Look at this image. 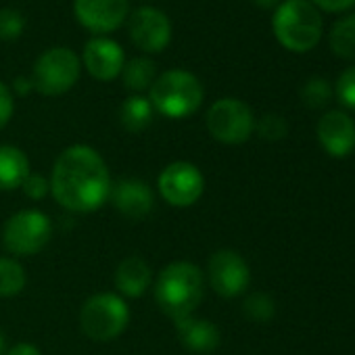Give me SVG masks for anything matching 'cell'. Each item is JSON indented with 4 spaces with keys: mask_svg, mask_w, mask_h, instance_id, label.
Segmentation results:
<instances>
[{
    "mask_svg": "<svg viewBox=\"0 0 355 355\" xmlns=\"http://www.w3.org/2000/svg\"><path fill=\"white\" fill-rule=\"evenodd\" d=\"M111 173L103 155L88 144L65 148L53 167L51 193L55 201L73 214L101 209L111 193Z\"/></svg>",
    "mask_w": 355,
    "mask_h": 355,
    "instance_id": "1",
    "label": "cell"
},
{
    "mask_svg": "<svg viewBox=\"0 0 355 355\" xmlns=\"http://www.w3.org/2000/svg\"><path fill=\"white\" fill-rule=\"evenodd\" d=\"M153 291L161 311L175 322L197 311L205 297V278L193 261H173L159 272Z\"/></svg>",
    "mask_w": 355,
    "mask_h": 355,
    "instance_id": "2",
    "label": "cell"
},
{
    "mask_svg": "<svg viewBox=\"0 0 355 355\" xmlns=\"http://www.w3.org/2000/svg\"><path fill=\"white\" fill-rule=\"evenodd\" d=\"M205 90L201 80L187 69H169L155 78L148 101L157 113L169 119H184L199 111Z\"/></svg>",
    "mask_w": 355,
    "mask_h": 355,
    "instance_id": "3",
    "label": "cell"
},
{
    "mask_svg": "<svg viewBox=\"0 0 355 355\" xmlns=\"http://www.w3.org/2000/svg\"><path fill=\"white\" fill-rule=\"evenodd\" d=\"M276 40L291 53H307L322 38V17L309 0H284L274 11Z\"/></svg>",
    "mask_w": 355,
    "mask_h": 355,
    "instance_id": "4",
    "label": "cell"
},
{
    "mask_svg": "<svg viewBox=\"0 0 355 355\" xmlns=\"http://www.w3.org/2000/svg\"><path fill=\"white\" fill-rule=\"evenodd\" d=\"M130 324V307L117 293H96L80 309L82 332L96 343H109L123 334Z\"/></svg>",
    "mask_w": 355,
    "mask_h": 355,
    "instance_id": "5",
    "label": "cell"
},
{
    "mask_svg": "<svg viewBox=\"0 0 355 355\" xmlns=\"http://www.w3.org/2000/svg\"><path fill=\"white\" fill-rule=\"evenodd\" d=\"M53 239V224L46 214L38 209H21L13 214L3 228V243L15 257H30L40 253Z\"/></svg>",
    "mask_w": 355,
    "mask_h": 355,
    "instance_id": "6",
    "label": "cell"
},
{
    "mask_svg": "<svg viewBox=\"0 0 355 355\" xmlns=\"http://www.w3.org/2000/svg\"><path fill=\"white\" fill-rule=\"evenodd\" d=\"M80 69L82 65L73 51L63 46L49 49L34 63L32 84L44 96H61L76 86Z\"/></svg>",
    "mask_w": 355,
    "mask_h": 355,
    "instance_id": "7",
    "label": "cell"
},
{
    "mask_svg": "<svg viewBox=\"0 0 355 355\" xmlns=\"http://www.w3.org/2000/svg\"><path fill=\"white\" fill-rule=\"evenodd\" d=\"M209 134L224 144H243L255 132V117L247 103L239 98H220L207 111Z\"/></svg>",
    "mask_w": 355,
    "mask_h": 355,
    "instance_id": "8",
    "label": "cell"
},
{
    "mask_svg": "<svg viewBox=\"0 0 355 355\" xmlns=\"http://www.w3.org/2000/svg\"><path fill=\"white\" fill-rule=\"evenodd\" d=\"M159 195L171 207H191L205 193V175L191 161H173L159 173Z\"/></svg>",
    "mask_w": 355,
    "mask_h": 355,
    "instance_id": "9",
    "label": "cell"
},
{
    "mask_svg": "<svg viewBox=\"0 0 355 355\" xmlns=\"http://www.w3.org/2000/svg\"><path fill=\"white\" fill-rule=\"evenodd\" d=\"M207 278L211 288L224 297L234 299L243 295L251 282L249 263L232 249H220L209 257L207 263Z\"/></svg>",
    "mask_w": 355,
    "mask_h": 355,
    "instance_id": "10",
    "label": "cell"
},
{
    "mask_svg": "<svg viewBox=\"0 0 355 355\" xmlns=\"http://www.w3.org/2000/svg\"><path fill=\"white\" fill-rule=\"evenodd\" d=\"M128 32L140 51L161 53L171 40V21L155 7H140L130 15Z\"/></svg>",
    "mask_w": 355,
    "mask_h": 355,
    "instance_id": "11",
    "label": "cell"
},
{
    "mask_svg": "<svg viewBox=\"0 0 355 355\" xmlns=\"http://www.w3.org/2000/svg\"><path fill=\"white\" fill-rule=\"evenodd\" d=\"M78 21L92 34L115 32L128 17V0H73Z\"/></svg>",
    "mask_w": 355,
    "mask_h": 355,
    "instance_id": "12",
    "label": "cell"
},
{
    "mask_svg": "<svg viewBox=\"0 0 355 355\" xmlns=\"http://www.w3.org/2000/svg\"><path fill=\"white\" fill-rule=\"evenodd\" d=\"M109 199L123 218L134 222L144 220L155 207V195L140 178H121V180L111 184Z\"/></svg>",
    "mask_w": 355,
    "mask_h": 355,
    "instance_id": "13",
    "label": "cell"
},
{
    "mask_svg": "<svg viewBox=\"0 0 355 355\" xmlns=\"http://www.w3.org/2000/svg\"><path fill=\"white\" fill-rule=\"evenodd\" d=\"M82 61L94 80L111 82L121 73L125 65V55H123V49L115 40L96 36L90 42H86Z\"/></svg>",
    "mask_w": 355,
    "mask_h": 355,
    "instance_id": "14",
    "label": "cell"
},
{
    "mask_svg": "<svg viewBox=\"0 0 355 355\" xmlns=\"http://www.w3.org/2000/svg\"><path fill=\"white\" fill-rule=\"evenodd\" d=\"M318 140L330 157L345 159L355 150V121L345 111H328L318 121Z\"/></svg>",
    "mask_w": 355,
    "mask_h": 355,
    "instance_id": "15",
    "label": "cell"
},
{
    "mask_svg": "<svg viewBox=\"0 0 355 355\" xmlns=\"http://www.w3.org/2000/svg\"><path fill=\"white\" fill-rule=\"evenodd\" d=\"M173 324H175L178 338H180L184 349L197 355H209L220 347L222 340L220 328L207 318H199L193 313L182 320H175Z\"/></svg>",
    "mask_w": 355,
    "mask_h": 355,
    "instance_id": "16",
    "label": "cell"
},
{
    "mask_svg": "<svg viewBox=\"0 0 355 355\" xmlns=\"http://www.w3.org/2000/svg\"><path fill=\"white\" fill-rule=\"evenodd\" d=\"M113 282H115L117 295L128 297V299L142 297L150 288V282H153L150 266L140 255H130L119 261Z\"/></svg>",
    "mask_w": 355,
    "mask_h": 355,
    "instance_id": "17",
    "label": "cell"
},
{
    "mask_svg": "<svg viewBox=\"0 0 355 355\" xmlns=\"http://www.w3.org/2000/svg\"><path fill=\"white\" fill-rule=\"evenodd\" d=\"M28 175H30L28 155L13 144H0V191L9 193L21 189Z\"/></svg>",
    "mask_w": 355,
    "mask_h": 355,
    "instance_id": "18",
    "label": "cell"
},
{
    "mask_svg": "<svg viewBox=\"0 0 355 355\" xmlns=\"http://www.w3.org/2000/svg\"><path fill=\"white\" fill-rule=\"evenodd\" d=\"M153 105L140 94H132L119 107V121L128 132H142L153 121Z\"/></svg>",
    "mask_w": 355,
    "mask_h": 355,
    "instance_id": "19",
    "label": "cell"
},
{
    "mask_svg": "<svg viewBox=\"0 0 355 355\" xmlns=\"http://www.w3.org/2000/svg\"><path fill=\"white\" fill-rule=\"evenodd\" d=\"M121 78L128 90L132 92H142L146 88L153 86L155 78H157V69L155 63L146 57H136L132 61H128L121 69Z\"/></svg>",
    "mask_w": 355,
    "mask_h": 355,
    "instance_id": "20",
    "label": "cell"
},
{
    "mask_svg": "<svg viewBox=\"0 0 355 355\" xmlns=\"http://www.w3.org/2000/svg\"><path fill=\"white\" fill-rule=\"evenodd\" d=\"M330 49L340 59L347 61L355 59V13L334 24L330 32Z\"/></svg>",
    "mask_w": 355,
    "mask_h": 355,
    "instance_id": "21",
    "label": "cell"
},
{
    "mask_svg": "<svg viewBox=\"0 0 355 355\" xmlns=\"http://www.w3.org/2000/svg\"><path fill=\"white\" fill-rule=\"evenodd\" d=\"M28 276L17 259L0 257V297H15L26 288Z\"/></svg>",
    "mask_w": 355,
    "mask_h": 355,
    "instance_id": "22",
    "label": "cell"
},
{
    "mask_svg": "<svg viewBox=\"0 0 355 355\" xmlns=\"http://www.w3.org/2000/svg\"><path fill=\"white\" fill-rule=\"evenodd\" d=\"M243 313L251 322H270L276 315V301L268 293H253L245 299Z\"/></svg>",
    "mask_w": 355,
    "mask_h": 355,
    "instance_id": "23",
    "label": "cell"
},
{
    "mask_svg": "<svg viewBox=\"0 0 355 355\" xmlns=\"http://www.w3.org/2000/svg\"><path fill=\"white\" fill-rule=\"evenodd\" d=\"M330 98V84L324 78H309L301 88V101L309 109H322Z\"/></svg>",
    "mask_w": 355,
    "mask_h": 355,
    "instance_id": "24",
    "label": "cell"
},
{
    "mask_svg": "<svg viewBox=\"0 0 355 355\" xmlns=\"http://www.w3.org/2000/svg\"><path fill=\"white\" fill-rule=\"evenodd\" d=\"M26 17L11 7L0 9V40H15L24 34Z\"/></svg>",
    "mask_w": 355,
    "mask_h": 355,
    "instance_id": "25",
    "label": "cell"
},
{
    "mask_svg": "<svg viewBox=\"0 0 355 355\" xmlns=\"http://www.w3.org/2000/svg\"><path fill=\"white\" fill-rule=\"evenodd\" d=\"M255 130L259 132V136L263 140H270V142H276V140H282L286 134H288V123L282 115H276V113H268L259 119V123H255Z\"/></svg>",
    "mask_w": 355,
    "mask_h": 355,
    "instance_id": "26",
    "label": "cell"
},
{
    "mask_svg": "<svg viewBox=\"0 0 355 355\" xmlns=\"http://www.w3.org/2000/svg\"><path fill=\"white\" fill-rule=\"evenodd\" d=\"M336 96L338 101L355 111V65H351L349 69H345L340 76H338V82H336Z\"/></svg>",
    "mask_w": 355,
    "mask_h": 355,
    "instance_id": "27",
    "label": "cell"
},
{
    "mask_svg": "<svg viewBox=\"0 0 355 355\" xmlns=\"http://www.w3.org/2000/svg\"><path fill=\"white\" fill-rule=\"evenodd\" d=\"M21 189H24V193H26L28 199H32V201H42V199L51 193V180H46V178H44L42 173H32V171H30V175L24 180Z\"/></svg>",
    "mask_w": 355,
    "mask_h": 355,
    "instance_id": "28",
    "label": "cell"
},
{
    "mask_svg": "<svg viewBox=\"0 0 355 355\" xmlns=\"http://www.w3.org/2000/svg\"><path fill=\"white\" fill-rule=\"evenodd\" d=\"M13 111H15L13 94L9 90V86H5L3 82H0V130H3L11 121Z\"/></svg>",
    "mask_w": 355,
    "mask_h": 355,
    "instance_id": "29",
    "label": "cell"
},
{
    "mask_svg": "<svg viewBox=\"0 0 355 355\" xmlns=\"http://www.w3.org/2000/svg\"><path fill=\"white\" fill-rule=\"evenodd\" d=\"M311 5L318 9H324L328 13H340V11H347V9H353L355 7V0H311Z\"/></svg>",
    "mask_w": 355,
    "mask_h": 355,
    "instance_id": "30",
    "label": "cell"
},
{
    "mask_svg": "<svg viewBox=\"0 0 355 355\" xmlns=\"http://www.w3.org/2000/svg\"><path fill=\"white\" fill-rule=\"evenodd\" d=\"M7 355H42V353H40V349H38L36 345H32V343H19V345L11 347V349L7 351Z\"/></svg>",
    "mask_w": 355,
    "mask_h": 355,
    "instance_id": "31",
    "label": "cell"
},
{
    "mask_svg": "<svg viewBox=\"0 0 355 355\" xmlns=\"http://www.w3.org/2000/svg\"><path fill=\"white\" fill-rule=\"evenodd\" d=\"M32 88H34V84H32L30 78H17V80H15V92H17L19 96H26Z\"/></svg>",
    "mask_w": 355,
    "mask_h": 355,
    "instance_id": "32",
    "label": "cell"
},
{
    "mask_svg": "<svg viewBox=\"0 0 355 355\" xmlns=\"http://www.w3.org/2000/svg\"><path fill=\"white\" fill-rule=\"evenodd\" d=\"M253 3H255L257 7H261V9H272V7L278 5V0H253Z\"/></svg>",
    "mask_w": 355,
    "mask_h": 355,
    "instance_id": "33",
    "label": "cell"
},
{
    "mask_svg": "<svg viewBox=\"0 0 355 355\" xmlns=\"http://www.w3.org/2000/svg\"><path fill=\"white\" fill-rule=\"evenodd\" d=\"M7 336H5V332L0 330V355H7Z\"/></svg>",
    "mask_w": 355,
    "mask_h": 355,
    "instance_id": "34",
    "label": "cell"
}]
</instances>
